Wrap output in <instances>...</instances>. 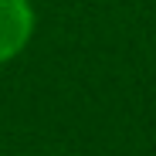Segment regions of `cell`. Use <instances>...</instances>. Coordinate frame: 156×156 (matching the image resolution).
Instances as JSON below:
<instances>
[{"mask_svg": "<svg viewBox=\"0 0 156 156\" xmlns=\"http://www.w3.org/2000/svg\"><path fill=\"white\" fill-rule=\"evenodd\" d=\"M34 27V14L27 0H0V61L14 58L27 44Z\"/></svg>", "mask_w": 156, "mask_h": 156, "instance_id": "obj_1", "label": "cell"}]
</instances>
